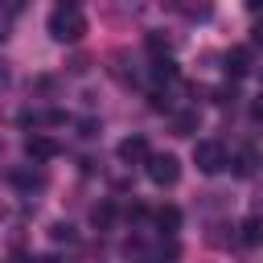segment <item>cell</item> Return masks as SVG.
I'll return each mask as SVG.
<instances>
[{
    "label": "cell",
    "mask_w": 263,
    "mask_h": 263,
    "mask_svg": "<svg viewBox=\"0 0 263 263\" xmlns=\"http://www.w3.org/2000/svg\"><path fill=\"white\" fill-rule=\"evenodd\" d=\"M82 33H86V16L78 12V8H53L49 12V37L53 41H82Z\"/></svg>",
    "instance_id": "obj_1"
},
{
    "label": "cell",
    "mask_w": 263,
    "mask_h": 263,
    "mask_svg": "<svg viewBox=\"0 0 263 263\" xmlns=\"http://www.w3.org/2000/svg\"><path fill=\"white\" fill-rule=\"evenodd\" d=\"M148 177H152V185H177L181 181V160L173 156V152H152L148 156Z\"/></svg>",
    "instance_id": "obj_2"
},
{
    "label": "cell",
    "mask_w": 263,
    "mask_h": 263,
    "mask_svg": "<svg viewBox=\"0 0 263 263\" xmlns=\"http://www.w3.org/2000/svg\"><path fill=\"white\" fill-rule=\"evenodd\" d=\"M193 164H197L201 173H222V168H226V148H222L218 140H197V144H193Z\"/></svg>",
    "instance_id": "obj_3"
},
{
    "label": "cell",
    "mask_w": 263,
    "mask_h": 263,
    "mask_svg": "<svg viewBox=\"0 0 263 263\" xmlns=\"http://www.w3.org/2000/svg\"><path fill=\"white\" fill-rule=\"evenodd\" d=\"M58 152H62V148H58L53 136H45V132H29V136H25V156H29V160L41 164V160H53Z\"/></svg>",
    "instance_id": "obj_4"
},
{
    "label": "cell",
    "mask_w": 263,
    "mask_h": 263,
    "mask_svg": "<svg viewBox=\"0 0 263 263\" xmlns=\"http://www.w3.org/2000/svg\"><path fill=\"white\" fill-rule=\"evenodd\" d=\"M148 140L144 136H127V140H119V160L123 164H148Z\"/></svg>",
    "instance_id": "obj_5"
},
{
    "label": "cell",
    "mask_w": 263,
    "mask_h": 263,
    "mask_svg": "<svg viewBox=\"0 0 263 263\" xmlns=\"http://www.w3.org/2000/svg\"><path fill=\"white\" fill-rule=\"evenodd\" d=\"M226 70H230L234 78L247 74V70H251V49H247V45H234V49L226 53Z\"/></svg>",
    "instance_id": "obj_6"
},
{
    "label": "cell",
    "mask_w": 263,
    "mask_h": 263,
    "mask_svg": "<svg viewBox=\"0 0 263 263\" xmlns=\"http://www.w3.org/2000/svg\"><path fill=\"white\" fill-rule=\"evenodd\" d=\"M238 230H242V242H247V247H259V242H263V218H259V214H251Z\"/></svg>",
    "instance_id": "obj_7"
},
{
    "label": "cell",
    "mask_w": 263,
    "mask_h": 263,
    "mask_svg": "<svg viewBox=\"0 0 263 263\" xmlns=\"http://www.w3.org/2000/svg\"><path fill=\"white\" fill-rule=\"evenodd\" d=\"M156 226H160V230H177V226H181V210H177V205H160V210H156Z\"/></svg>",
    "instance_id": "obj_8"
},
{
    "label": "cell",
    "mask_w": 263,
    "mask_h": 263,
    "mask_svg": "<svg viewBox=\"0 0 263 263\" xmlns=\"http://www.w3.org/2000/svg\"><path fill=\"white\" fill-rule=\"evenodd\" d=\"M173 127H177V136H189V132L197 127V111H185V115H177V119H173Z\"/></svg>",
    "instance_id": "obj_9"
},
{
    "label": "cell",
    "mask_w": 263,
    "mask_h": 263,
    "mask_svg": "<svg viewBox=\"0 0 263 263\" xmlns=\"http://www.w3.org/2000/svg\"><path fill=\"white\" fill-rule=\"evenodd\" d=\"M234 173H238V177H251V173H255V152H242V156L234 160Z\"/></svg>",
    "instance_id": "obj_10"
},
{
    "label": "cell",
    "mask_w": 263,
    "mask_h": 263,
    "mask_svg": "<svg viewBox=\"0 0 263 263\" xmlns=\"http://www.w3.org/2000/svg\"><path fill=\"white\" fill-rule=\"evenodd\" d=\"M148 49H152V53H164V49H168V41H164L160 33H148Z\"/></svg>",
    "instance_id": "obj_11"
},
{
    "label": "cell",
    "mask_w": 263,
    "mask_h": 263,
    "mask_svg": "<svg viewBox=\"0 0 263 263\" xmlns=\"http://www.w3.org/2000/svg\"><path fill=\"white\" fill-rule=\"evenodd\" d=\"M70 238H74V230H70L66 222H58V226H53V242H70Z\"/></svg>",
    "instance_id": "obj_12"
},
{
    "label": "cell",
    "mask_w": 263,
    "mask_h": 263,
    "mask_svg": "<svg viewBox=\"0 0 263 263\" xmlns=\"http://www.w3.org/2000/svg\"><path fill=\"white\" fill-rule=\"evenodd\" d=\"M16 185H25V189L29 185H41V173H16Z\"/></svg>",
    "instance_id": "obj_13"
},
{
    "label": "cell",
    "mask_w": 263,
    "mask_h": 263,
    "mask_svg": "<svg viewBox=\"0 0 263 263\" xmlns=\"http://www.w3.org/2000/svg\"><path fill=\"white\" fill-rule=\"evenodd\" d=\"M111 214H115L111 205H99V210H95V226H107V222H111Z\"/></svg>",
    "instance_id": "obj_14"
},
{
    "label": "cell",
    "mask_w": 263,
    "mask_h": 263,
    "mask_svg": "<svg viewBox=\"0 0 263 263\" xmlns=\"http://www.w3.org/2000/svg\"><path fill=\"white\" fill-rule=\"evenodd\" d=\"M251 119H255V123H263V95L251 103Z\"/></svg>",
    "instance_id": "obj_15"
},
{
    "label": "cell",
    "mask_w": 263,
    "mask_h": 263,
    "mask_svg": "<svg viewBox=\"0 0 263 263\" xmlns=\"http://www.w3.org/2000/svg\"><path fill=\"white\" fill-rule=\"evenodd\" d=\"M247 8L251 12H263V0H247Z\"/></svg>",
    "instance_id": "obj_16"
},
{
    "label": "cell",
    "mask_w": 263,
    "mask_h": 263,
    "mask_svg": "<svg viewBox=\"0 0 263 263\" xmlns=\"http://www.w3.org/2000/svg\"><path fill=\"white\" fill-rule=\"evenodd\" d=\"M74 4H78V0H62V8H74Z\"/></svg>",
    "instance_id": "obj_17"
}]
</instances>
